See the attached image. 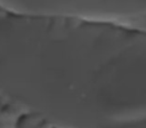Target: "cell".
<instances>
[{"label":"cell","mask_w":146,"mask_h":128,"mask_svg":"<svg viewBox=\"0 0 146 128\" xmlns=\"http://www.w3.org/2000/svg\"><path fill=\"white\" fill-rule=\"evenodd\" d=\"M0 10L21 16H65L146 32V0H0Z\"/></svg>","instance_id":"cell-2"},{"label":"cell","mask_w":146,"mask_h":128,"mask_svg":"<svg viewBox=\"0 0 146 128\" xmlns=\"http://www.w3.org/2000/svg\"><path fill=\"white\" fill-rule=\"evenodd\" d=\"M0 74L52 128H146V32L0 10Z\"/></svg>","instance_id":"cell-1"}]
</instances>
